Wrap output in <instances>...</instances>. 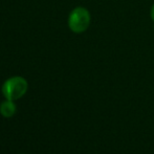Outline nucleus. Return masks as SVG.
I'll list each match as a JSON object with an SVG mask.
<instances>
[{"label": "nucleus", "instance_id": "nucleus-1", "mask_svg": "<svg viewBox=\"0 0 154 154\" xmlns=\"http://www.w3.org/2000/svg\"><path fill=\"white\" fill-rule=\"evenodd\" d=\"M29 84L23 77L16 75V77L8 78L2 85V94L6 100L16 101L22 97L26 93Z\"/></svg>", "mask_w": 154, "mask_h": 154}, {"label": "nucleus", "instance_id": "nucleus-2", "mask_svg": "<svg viewBox=\"0 0 154 154\" xmlns=\"http://www.w3.org/2000/svg\"><path fill=\"white\" fill-rule=\"evenodd\" d=\"M90 13L86 8L77 6L68 16V27L75 34H81L87 31L90 24Z\"/></svg>", "mask_w": 154, "mask_h": 154}, {"label": "nucleus", "instance_id": "nucleus-3", "mask_svg": "<svg viewBox=\"0 0 154 154\" xmlns=\"http://www.w3.org/2000/svg\"><path fill=\"white\" fill-rule=\"evenodd\" d=\"M16 105H15L14 101L11 100H6L3 101L0 105V113L3 118H12L14 114L16 113Z\"/></svg>", "mask_w": 154, "mask_h": 154}, {"label": "nucleus", "instance_id": "nucleus-4", "mask_svg": "<svg viewBox=\"0 0 154 154\" xmlns=\"http://www.w3.org/2000/svg\"><path fill=\"white\" fill-rule=\"evenodd\" d=\"M150 17L152 19V21L154 22V4L151 6V10H150Z\"/></svg>", "mask_w": 154, "mask_h": 154}]
</instances>
